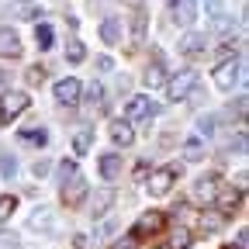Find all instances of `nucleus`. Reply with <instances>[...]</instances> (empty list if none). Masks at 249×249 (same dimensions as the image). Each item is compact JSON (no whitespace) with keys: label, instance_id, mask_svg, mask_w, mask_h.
Segmentation results:
<instances>
[{"label":"nucleus","instance_id":"nucleus-37","mask_svg":"<svg viewBox=\"0 0 249 249\" xmlns=\"http://www.w3.org/2000/svg\"><path fill=\"white\" fill-rule=\"evenodd\" d=\"M204 7H208V11L218 18V14H222V0H204Z\"/></svg>","mask_w":249,"mask_h":249},{"label":"nucleus","instance_id":"nucleus-6","mask_svg":"<svg viewBox=\"0 0 249 249\" xmlns=\"http://www.w3.org/2000/svg\"><path fill=\"white\" fill-rule=\"evenodd\" d=\"M239 80V59H225V62H218L214 66V83L222 87V90H232V83Z\"/></svg>","mask_w":249,"mask_h":249},{"label":"nucleus","instance_id":"nucleus-34","mask_svg":"<svg viewBox=\"0 0 249 249\" xmlns=\"http://www.w3.org/2000/svg\"><path fill=\"white\" fill-rule=\"evenodd\" d=\"M135 242H139L135 235H124V239H118V242H114L111 249H135Z\"/></svg>","mask_w":249,"mask_h":249},{"label":"nucleus","instance_id":"nucleus-4","mask_svg":"<svg viewBox=\"0 0 249 249\" xmlns=\"http://www.w3.org/2000/svg\"><path fill=\"white\" fill-rule=\"evenodd\" d=\"M170 18L180 28H191L197 21V0H170Z\"/></svg>","mask_w":249,"mask_h":249},{"label":"nucleus","instance_id":"nucleus-8","mask_svg":"<svg viewBox=\"0 0 249 249\" xmlns=\"http://www.w3.org/2000/svg\"><path fill=\"white\" fill-rule=\"evenodd\" d=\"M83 197H87V180L76 173L73 180H66V183H62V201H66L70 208H76Z\"/></svg>","mask_w":249,"mask_h":249},{"label":"nucleus","instance_id":"nucleus-27","mask_svg":"<svg viewBox=\"0 0 249 249\" xmlns=\"http://www.w3.org/2000/svg\"><path fill=\"white\" fill-rule=\"evenodd\" d=\"M214 124H218V121H214V114H201V121H197V132L208 139V135H214Z\"/></svg>","mask_w":249,"mask_h":249},{"label":"nucleus","instance_id":"nucleus-30","mask_svg":"<svg viewBox=\"0 0 249 249\" xmlns=\"http://www.w3.org/2000/svg\"><path fill=\"white\" fill-rule=\"evenodd\" d=\"M87 101H90V104H101V101H104L101 83H90V87H87Z\"/></svg>","mask_w":249,"mask_h":249},{"label":"nucleus","instance_id":"nucleus-12","mask_svg":"<svg viewBox=\"0 0 249 249\" xmlns=\"http://www.w3.org/2000/svg\"><path fill=\"white\" fill-rule=\"evenodd\" d=\"M0 55H4V59L21 55V38L14 35L11 28H0Z\"/></svg>","mask_w":249,"mask_h":249},{"label":"nucleus","instance_id":"nucleus-1","mask_svg":"<svg viewBox=\"0 0 249 249\" xmlns=\"http://www.w3.org/2000/svg\"><path fill=\"white\" fill-rule=\"evenodd\" d=\"M28 93L24 90H7L4 93V97H0V121H4V124H11L18 114H24L28 111Z\"/></svg>","mask_w":249,"mask_h":249},{"label":"nucleus","instance_id":"nucleus-33","mask_svg":"<svg viewBox=\"0 0 249 249\" xmlns=\"http://www.w3.org/2000/svg\"><path fill=\"white\" fill-rule=\"evenodd\" d=\"M142 35H145V14L139 11L135 14V42H142Z\"/></svg>","mask_w":249,"mask_h":249},{"label":"nucleus","instance_id":"nucleus-10","mask_svg":"<svg viewBox=\"0 0 249 249\" xmlns=\"http://www.w3.org/2000/svg\"><path fill=\"white\" fill-rule=\"evenodd\" d=\"M214 194H218V177H201V180L194 183V201H197V204H211Z\"/></svg>","mask_w":249,"mask_h":249},{"label":"nucleus","instance_id":"nucleus-31","mask_svg":"<svg viewBox=\"0 0 249 249\" xmlns=\"http://www.w3.org/2000/svg\"><path fill=\"white\" fill-rule=\"evenodd\" d=\"M24 76H28V83H42V80H45V70H42V66H31Z\"/></svg>","mask_w":249,"mask_h":249},{"label":"nucleus","instance_id":"nucleus-38","mask_svg":"<svg viewBox=\"0 0 249 249\" xmlns=\"http://www.w3.org/2000/svg\"><path fill=\"white\" fill-rule=\"evenodd\" d=\"M97 70H101V73H107V70H114V62H111L107 55H101V59H97Z\"/></svg>","mask_w":249,"mask_h":249},{"label":"nucleus","instance_id":"nucleus-23","mask_svg":"<svg viewBox=\"0 0 249 249\" xmlns=\"http://www.w3.org/2000/svg\"><path fill=\"white\" fill-rule=\"evenodd\" d=\"M35 42H38V49H52V28L49 24H38L35 28Z\"/></svg>","mask_w":249,"mask_h":249},{"label":"nucleus","instance_id":"nucleus-13","mask_svg":"<svg viewBox=\"0 0 249 249\" xmlns=\"http://www.w3.org/2000/svg\"><path fill=\"white\" fill-rule=\"evenodd\" d=\"M111 204H114V191H111V187H101V191L93 194L90 214H93V218H101V214H107V211H111Z\"/></svg>","mask_w":249,"mask_h":249},{"label":"nucleus","instance_id":"nucleus-11","mask_svg":"<svg viewBox=\"0 0 249 249\" xmlns=\"http://www.w3.org/2000/svg\"><path fill=\"white\" fill-rule=\"evenodd\" d=\"M214 201H218V211H222V214H232V211H235V208L242 204V187H235V191L229 187V191L214 194Z\"/></svg>","mask_w":249,"mask_h":249},{"label":"nucleus","instance_id":"nucleus-22","mask_svg":"<svg viewBox=\"0 0 249 249\" xmlns=\"http://www.w3.org/2000/svg\"><path fill=\"white\" fill-rule=\"evenodd\" d=\"M66 59H70V62H83V59H87V49H83V42H76V38H73V42L66 45Z\"/></svg>","mask_w":249,"mask_h":249},{"label":"nucleus","instance_id":"nucleus-21","mask_svg":"<svg viewBox=\"0 0 249 249\" xmlns=\"http://www.w3.org/2000/svg\"><path fill=\"white\" fill-rule=\"evenodd\" d=\"M183 156H187V160H201V156H204V145H201V139H197V135H194V139H187Z\"/></svg>","mask_w":249,"mask_h":249},{"label":"nucleus","instance_id":"nucleus-2","mask_svg":"<svg viewBox=\"0 0 249 249\" xmlns=\"http://www.w3.org/2000/svg\"><path fill=\"white\" fill-rule=\"evenodd\" d=\"M194 90H197V73H194V70H183V73H177L173 80H166L170 101H183V97H191Z\"/></svg>","mask_w":249,"mask_h":249},{"label":"nucleus","instance_id":"nucleus-3","mask_svg":"<svg viewBox=\"0 0 249 249\" xmlns=\"http://www.w3.org/2000/svg\"><path fill=\"white\" fill-rule=\"evenodd\" d=\"M177 177H180V166H160L149 177V194H156V197L170 194V187L177 183Z\"/></svg>","mask_w":249,"mask_h":249},{"label":"nucleus","instance_id":"nucleus-36","mask_svg":"<svg viewBox=\"0 0 249 249\" xmlns=\"http://www.w3.org/2000/svg\"><path fill=\"white\" fill-rule=\"evenodd\" d=\"M0 249H18V239L14 235H0Z\"/></svg>","mask_w":249,"mask_h":249},{"label":"nucleus","instance_id":"nucleus-28","mask_svg":"<svg viewBox=\"0 0 249 249\" xmlns=\"http://www.w3.org/2000/svg\"><path fill=\"white\" fill-rule=\"evenodd\" d=\"M90 139H93L90 132H76V139H73V149H76V156H83V152L90 149Z\"/></svg>","mask_w":249,"mask_h":249},{"label":"nucleus","instance_id":"nucleus-25","mask_svg":"<svg viewBox=\"0 0 249 249\" xmlns=\"http://www.w3.org/2000/svg\"><path fill=\"white\" fill-rule=\"evenodd\" d=\"M14 208H18V197H11V194H7V197H0V225H4L7 218L14 214Z\"/></svg>","mask_w":249,"mask_h":249},{"label":"nucleus","instance_id":"nucleus-39","mask_svg":"<svg viewBox=\"0 0 249 249\" xmlns=\"http://www.w3.org/2000/svg\"><path fill=\"white\" fill-rule=\"evenodd\" d=\"M235 118H246V97L235 101Z\"/></svg>","mask_w":249,"mask_h":249},{"label":"nucleus","instance_id":"nucleus-15","mask_svg":"<svg viewBox=\"0 0 249 249\" xmlns=\"http://www.w3.org/2000/svg\"><path fill=\"white\" fill-rule=\"evenodd\" d=\"M145 87H166V66H163L160 55H156L152 66L145 70Z\"/></svg>","mask_w":249,"mask_h":249},{"label":"nucleus","instance_id":"nucleus-32","mask_svg":"<svg viewBox=\"0 0 249 249\" xmlns=\"http://www.w3.org/2000/svg\"><path fill=\"white\" fill-rule=\"evenodd\" d=\"M18 14H21V18H42V7H31V4H21V7H18Z\"/></svg>","mask_w":249,"mask_h":249},{"label":"nucleus","instance_id":"nucleus-5","mask_svg":"<svg viewBox=\"0 0 249 249\" xmlns=\"http://www.w3.org/2000/svg\"><path fill=\"white\" fill-rule=\"evenodd\" d=\"M156 111H160V104H156L152 97H132V101H128V107H124L128 121H149Z\"/></svg>","mask_w":249,"mask_h":249},{"label":"nucleus","instance_id":"nucleus-24","mask_svg":"<svg viewBox=\"0 0 249 249\" xmlns=\"http://www.w3.org/2000/svg\"><path fill=\"white\" fill-rule=\"evenodd\" d=\"M14 173H18V160L11 152H4L0 156V177H14Z\"/></svg>","mask_w":249,"mask_h":249},{"label":"nucleus","instance_id":"nucleus-29","mask_svg":"<svg viewBox=\"0 0 249 249\" xmlns=\"http://www.w3.org/2000/svg\"><path fill=\"white\" fill-rule=\"evenodd\" d=\"M187 246H191V232H187V229H177V232H173V249H187Z\"/></svg>","mask_w":249,"mask_h":249},{"label":"nucleus","instance_id":"nucleus-9","mask_svg":"<svg viewBox=\"0 0 249 249\" xmlns=\"http://www.w3.org/2000/svg\"><path fill=\"white\" fill-rule=\"evenodd\" d=\"M55 101H59V104H76V101H80V80H73V76L59 80V83H55Z\"/></svg>","mask_w":249,"mask_h":249},{"label":"nucleus","instance_id":"nucleus-26","mask_svg":"<svg viewBox=\"0 0 249 249\" xmlns=\"http://www.w3.org/2000/svg\"><path fill=\"white\" fill-rule=\"evenodd\" d=\"M76 177V163L73 160H62L59 163V183H66V180H73Z\"/></svg>","mask_w":249,"mask_h":249},{"label":"nucleus","instance_id":"nucleus-18","mask_svg":"<svg viewBox=\"0 0 249 249\" xmlns=\"http://www.w3.org/2000/svg\"><path fill=\"white\" fill-rule=\"evenodd\" d=\"M101 38H104L107 45H118V42H121V21H118V18H107V21L101 24Z\"/></svg>","mask_w":249,"mask_h":249},{"label":"nucleus","instance_id":"nucleus-19","mask_svg":"<svg viewBox=\"0 0 249 249\" xmlns=\"http://www.w3.org/2000/svg\"><path fill=\"white\" fill-rule=\"evenodd\" d=\"M21 142H28V145H49V132L45 128H24Z\"/></svg>","mask_w":249,"mask_h":249},{"label":"nucleus","instance_id":"nucleus-40","mask_svg":"<svg viewBox=\"0 0 249 249\" xmlns=\"http://www.w3.org/2000/svg\"><path fill=\"white\" fill-rule=\"evenodd\" d=\"M7 80H11V76H7V70H0V87H4Z\"/></svg>","mask_w":249,"mask_h":249},{"label":"nucleus","instance_id":"nucleus-41","mask_svg":"<svg viewBox=\"0 0 249 249\" xmlns=\"http://www.w3.org/2000/svg\"><path fill=\"white\" fill-rule=\"evenodd\" d=\"M225 249H242V246H225Z\"/></svg>","mask_w":249,"mask_h":249},{"label":"nucleus","instance_id":"nucleus-7","mask_svg":"<svg viewBox=\"0 0 249 249\" xmlns=\"http://www.w3.org/2000/svg\"><path fill=\"white\" fill-rule=\"evenodd\" d=\"M163 222H166V218H163V211H145L142 218H139V225H135V239H142V235H156V232H160L163 229Z\"/></svg>","mask_w":249,"mask_h":249},{"label":"nucleus","instance_id":"nucleus-20","mask_svg":"<svg viewBox=\"0 0 249 249\" xmlns=\"http://www.w3.org/2000/svg\"><path fill=\"white\" fill-rule=\"evenodd\" d=\"M49 222H52V211H49V208H38L35 214H31V229H35V232H38V229L45 232V229H49Z\"/></svg>","mask_w":249,"mask_h":249},{"label":"nucleus","instance_id":"nucleus-14","mask_svg":"<svg viewBox=\"0 0 249 249\" xmlns=\"http://www.w3.org/2000/svg\"><path fill=\"white\" fill-rule=\"evenodd\" d=\"M111 139H114V145H132L135 142V132H132V121H111Z\"/></svg>","mask_w":249,"mask_h":249},{"label":"nucleus","instance_id":"nucleus-35","mask_svg":"<svg viewBox=\"0 0 249 249\" xmlns=\"http://www.w3.org/2000/svg\"><path fill=\"white\" fill-rule=\"evenodd\" d=\"M31 173H35V177H49V163H45V160H35V166H31Z\"/></svg>","mask_w":249,"mask_h":249},{"label":"nucleus","instance_id":"nucleus-16","mask_svg":"<svg viewBox=\"0 0 249 249\" xmlns=\"http://www.w3.org/2000/svg\"><path fill=\"white\" fill-rule=\"evenodd\" d=\"M118 173H121V156L118 152H104L101 156V177L104 180H114Z\"/></svg>","mask_w":249,"mask_h":249},{"label":"nucleus","instance_id":"nucleus-17","mask_svg":"<svg viewBox=\"0 0 249 249\" xmlns=\"http://www.w3.org/2000/svg\"><path fill=\"white\" fill-rule=\"evenodd\" d=\"M180 52H183V55H197V52H204V35H197V31L183 35V38H180Z\"/></svg>","mask_w":249,"mask_h":249}]
</instances>
